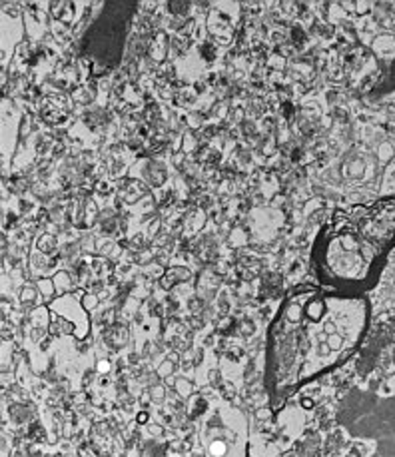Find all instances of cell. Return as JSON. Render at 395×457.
I'll return each instance as SVG.
<instances>
[{
    "label": "cell",
    "mask_w": 395,
    "mask_h": 457,
    "mask_svg": "<svg viewBox=\"0 0 395 457\" xmlns=\"http://www.w3.org/2000/svg\"><path fill=\"white\" fill-rule=\"evenodd\" d=\"M368 306L350 291L297 288L280 304L266 342V388L280 408L306 383L343 366L359 348Z\"/></svg>",
    "instance_id": "1"
},
{
    "label": "cell",
    "mask_w": 395,
    "mask_h": 457,
    "mask_svg": "<svg viewBox=\"0 0 395 457\" xmlns=\"http://www.w3.org/2000/svg\"><path fill=\"white\" fill-rule=\"evenodd\" d=\"M383 236L375 210L335 216L319 232L313 264L321 284L339 291L355 290L368 278Z\"/></svg>",
    "instance_id": "2"
},
{
    "label": "cell",
    "mask_w": 395,
    "mask_h": 457,
    "mask_svg": "<svg viewBox=\"0 0 395 457\" xmlns=\"http://www.w3.org/2000/svg\"><path fill=\"white\" fill-rule=\"evenodd\" d=\"M242 427L244 421L234 410H216L204 423V445L208 457H240L242 456Z\"/></svg>",
    "instance_id": "3"
},
{
    "label": "cell",
    "mask_w": 395,
    "mask_h": 457,
    "mask_svg": "<svg viewBox=\"0 0 395 457\" xmlns=\"http://www.w3.org/2000/svg\"><path fill=\"white\" fill-rule=\"evenodd\" d=\"M156 457H164V456H156Z\"/></svg>",
    "instance_id": "4"
}]
</instances>
